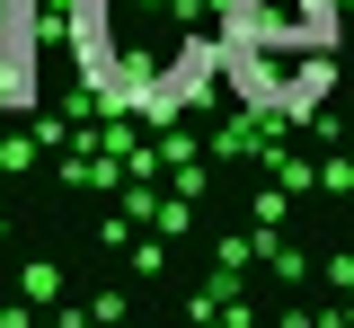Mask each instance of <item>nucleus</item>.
<instances>
[{
	"label": "nucleus",
	"instance_id": "nucleus-3",
	"mask_svg": "<svg viewBox=\"0 0 354 328\" xmlns=\"http://www.w3.org/2000/svg\"><path fill=\"white\" fill-rule=\"evenodd\" d=\"M36 0H0V107H36Z\"/></svg>",
	"mask_w": 354,
	"mask_h": 328
},
{
	"label": "nucleus",
	"instance_id": "nucleus-2",
	"mask_svg": "<svg viewBox=\"0 0 354 328\" xmlns=\"http://www.w3.org/2000/svg\"><path fill=\"white\" fill-rule=\"evenodd\" d=\"M221 89L266 125H301L346 71V0H213Z\"/></svg>",
	"mask_w": 354,
	"mask_h": 328
},
{
	"label": "nucleus",
	"instance_id": "nucleus-1",
	"mask_svg": "<svg viewBox=\"0 0 354 328\" xmlns=\"http://www.w3.org/2000/svg\"><path fill=\"white\" fill-rule=\"evenodd\" d=\"M62 27L88 98H106L115 116L169 125L221 89L213 0H62Z\"/></svg>",
	"mask_w": 354,
	"mask_h": 328
}]
</instances>
